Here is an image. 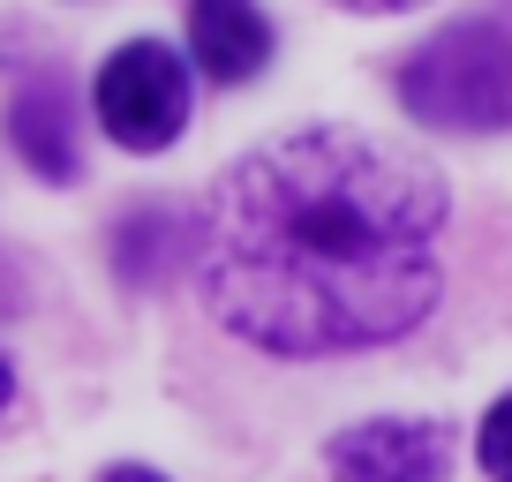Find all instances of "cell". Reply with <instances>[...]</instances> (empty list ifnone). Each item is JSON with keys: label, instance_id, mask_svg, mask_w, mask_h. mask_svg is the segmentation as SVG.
I'll use <instances>...</instances> for the list:
<instances>
[{"label": "cell", "instance_id": "cell-1", "mask_svg": "<svg viewBox=\"0 0 512 482\" xmlns=\"http://www.w3.org/2000/svg\"><path fill=\"white\" fill-rule=\"evenodd\" d=\"M445 181L362 129H294L226 166L196 226L211 317L264 354H354L437 309Z\"/></svg>", "mask_w": 512, "mask_h": 482}, {"label": "cell", "instance_id": "cell-2", "mask_svg": "<svg viewBox=\"0 0 512 482\" xmlns=\"http://www.w3.org/2000/svg\"><path fill=\"white\" fill-rule=\"evenodd\" d=\"M400 106L430 129H452V136H490V129H512V31L505 23H445L437 38H422L415 53L400 61L392 76Z\"/></svg>", "mask_w": 512, "mask_h": 482}, {"label": "cell", "instance_id": "cell-3", "mask_svg": "<svg viewBox=\"0 0 512 482\" xmlns=\"http://www.w3.org/2000/svg\"><path fill=\"white\" fill-rule=\"evenodd\" d=\"M98 129L121 151H166L181 129H189V76L181 61L159 46V38H128L91 83Z\"/></svg>", "mask_w": 512, "mask_h": 482}, {"label": "cell", "instance_id": "cell-4", "mask_svg": "<svg viewBox=\"0 0 512 482\" xmlns=\"http://www.w3.org/2000/svg\"><path fill=\"white\" fill-rule=\"evenodd\" d=\"M332 482H445L452 430L437 415H377L324 445Z\"/></svg>", "mask_w": 512, "mask_h": 482}, {"label": "cell", "instance_id": "cell-5", "mask_svg": "<svg viewBox=\"0 0 512 482\" xmlns=\"http://www.w3.org/2000/svg\"><path fill=\"white\" fill-rule=\"evenodd\" d=\"M8 144L38 181H76V91L53 68H31L8 91Z\"/></svg>", "mask_w": 512, "mask_h": 482}, {"label": "cell", "instance_id": "cell-6", "mask_svg": "<svg viewBox=\"0 0 512 482\" xmlns=\"http://www.w3.org/2000/svg\"><path fill=\"white\" fill-rule=\"evenodd\" d=\"M189 53L211 83H249L272 61V23L256 0H189Z\"/></svg>", "mask_w": 512, "mask_h": 482}, {"label": "cell", "instance_id": "cell-7", "mask_svg": "<svg viewBox=\"0 0 512 482\" xmlns=\"http://www.w3.org/2000/svg\"><path fill=\"white\" fill-rule=\"evenodd\" d=\"M174 234V211H136L121 219V279H159V241Z\"/></svg>", "mask_w": 512, "mask_h": 482}, {"label": "cell", "instance_id": "cell-8", "mask_svg": "<svg viewBox=\"0 0 512 482\" xmlns=\"http://www.w3.org/2000/svg\"><path fill=\"white\" fill-rule=\"evenodd\" d=\"M475 452H482V475H490V482H512V392L490 407V415H482Z\"/></svg>", "mask_w": 512, "mask_h": 482}, {"label": "cell", "instance_id": "cell-9", "mask_svg": "<svg viewBox=\"0 0 512 482\" xmlns=\"http://www.w3.org/2000/svg\"><path fill=\"white\" fill-rule=\"evenodd\" d=\"M339 8H354V16H407V8H422V0H339Z\"/></svg>", "mask_w": 512, "mask_h": 482}, {"label": "cell", "instance_id": "cell-10", "mask_svg": "<svg viewBox=\"0 0 512 482\" xmlns=\"http://www.w3.org/2000/svg\"><path fill=\"white\" fill-rule=\"evenodd\" d=\"M98 482H166V475H159V467H106Z\"/></svg>", "mask_w": 512, "mask_h": 482}, {"label": "cell", "instance_id": "cell-11", "mask_svg": "<svg viewBox=\"0 0 512 482\" xmlns=\"http://www.w3.org/2000/svg\"><path fill=\"white\" fill-rule=\"evenodd\" d=\"M8 392H16V370H8V362H0V407H8Z\"/></svg>", "mask_w": 512, "mask_h": 482}]
</instances>
